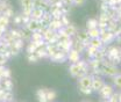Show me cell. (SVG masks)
Wrapping results in <instances>:
<instances>
[{"mask_svg": "<svg viewBox=\"0 0 121 102\" xmlns=\"http://www.w3.org/2000/svg\"><path fill=\"white\" fill-rule=\"evenodd\" d=\"M119 72H120V71H119L118 65H115V64H113V63H111V61H108V60H106V59L103 61L101 74H103V75H105L106 78L112 79L114 75H117Z\"/></svg>", "mask_w": 121, "mask_h": 102, "instance_id": "1", "label": "cell"}, {"mask_svg": "<svg viewBox=\"0 0 121 102\" xmlns=\"http://www.w3.org/2000/svg\"><path fill=\"white\" fill-rule=\"evenodd\" d=\"M69 73H70V75H71L72 78L78 79V78H80V77H83V75L90 74V69L84 70V69H80V67L77 65V63H70V65H69Z\"/></svg>", "mask_w": 121, "mask_h": 102, "instance_id": "2", "label": "cell"}, {"mask_svg": "<svg viewBox=\"0 0 121 102\" xmlns=\"http://www.w3.org/2000/svg\"><path fill=\"white\" fill-rule=\"evenodd\" d=\"M115 90V88L113 85H109V84H104V86L100 88V90L98 92V94H99V98H100V100H103V101H108V98L112 95V93Z\"/></svg>", "mask_w": 121, "mask_h": 102, "instance_id": "3", "label": "cell"}, {"mask_svg": "<svg viewBox=\"0 0 121 102\" xmlns=\"http://www.w3.org/2000/svg\"><path fill=\"white\" fill-rule=\"evenodd\" d=\"M114 38H115V35L111 30H108L107 28L101 30V33H100V40L103 41V43L105 44V45H109L111 43H113L114 42Z\"/></svg>", "mask_w": 121, "mask_h": 102, "instance_id": "4", "label": "cell"}, {"mask_svg": "<svg viewBox=\"0 0 121 102\" xmlns=\"http://www.w3.org/2000/svg\"><path fill=\"white\" fill-rule=\"evenodd\" d=\"M105 84V80L103 78V75L98 74V75H92V85H91V88L93 92L98 93L100 90V88L104 86Z\"/></svg>", "mask_w": 121, "mask_h": 102, "instance_id": "5", "label": "cell"}, {"mask_svg": "<svg viewBox=\"0 0 121 102\" xmlns=\"http://www.w3.org/2000/svg\"><path fill=\"white\" fill-rule=\"evenodd\" d=\"M92 85V75L86 74L78 78V88H91Z\"/></svg>", "mask_w": 121, "mask_h": 102, "instance_id": "6", "label": "cell"}, {"mask_svg": "<svg viewBox=\"0 0 121 102\" xmlns=\"http://www.w3.org/2000/svg\"><path fill=\"white\" fill-rule=\"evenodd\" d=\"M77 40H79L80 42H83V43H85V45L87 46L89 43H90V36H89V34H87V30H80L78 29L77 30V33H76V35L73 36Z\"/></svg>", "mask_w": 121, "mask_h": 102, "instance_id": "7", "label": "cell"}, {"mask_svg": "<svg viewBox=\"0 0 121 102\" xmlns=\"http://www.w3.org/2000/svg\"><path fill=\"white\" fill-rule=\"evenodd\" d=\"M80 58H82V53L75 50L73 48H71L70 51L66 53V60H69L70 63H77Z\"/></svg>", "mask_w": 121, "mask_h": 102, "instance_id": "8", "label": "cell"}, {"mask_svg": "<svg viewBox=\"0 0 121 102\" xmlns=\"http://www.w3.org/2000/svg\"><path fill=\"white\" fill-rule=\"evenodd\" d=\"M49 59L51 60V61H54V63H64L65 60H66V53L64 52V51H56L52 56H50Z\"/></svg>", "mask_w": 121, "mask_h": 102, "instance_id": "9", "label": "cell"}, {"mask_svg": "<svg viewBox=\"0 0 121 102\" xmlns=\"http://www.w3.org/2000/svg\"><path fill=\"white\" fill-rule=\"evenodd\" d=\"M27 29L29 30V31H31V33H34V31H39L40 30V28L42 27L41 26V22H40V20H30L29 22L25 26Z\"/></svg>", "mask_w": 121, "mask_h": 102, "instance_id": "10", "label": "cell"}, {"mask_svg": "<svg viewBox=\"0 0 121 102\" xmlns=\"http://www.w3.org/2000/svg\"><path fill=\"white\" fill-rule=\"evenodd\" d=\"M43 14H44V9H42V8L39 7V6H35V7L33 8V11H31L30 17H31L33 20H41Z\"/></svg>", "mask_w": 121, "mask_h": 102, "instance_id": "11", "label": "cell"}, {"mask_svg": "<svg viewBox=\"0 0 121 102\" xmlns=\"http://www.w3.org/2000/svg\"><path fill=\"white\" fill-rule=\"evenodd\" d=\"M73 41H72V48L77 50L78 52H80V53H83L84 51H85V49H86V45L85 43H83V42H80L79 40H77V38H72Z\"/></svg>", "mask_w": 121, "mask_h": 102, "instance_id": "12", "label": "cell"}, {"mask_svg": "<svg viewBox=\"0 0 121 102\" xmlns=\"http://www.w3.org/2000/svg\"><path fill=\"white\" fill-rule=\"evenodd\" d=\"M48 28L54 29V30H56V31L58 29H60V28H63V24H62L60 19H54V17H52V20L50 21V23H49V26H48Z\"/></svg>", "mask_w": 121, "mask_h": 102, "instance_id": "13", "label": "cell"}, {"mask_svg": "<svg viewBox=\"0 0 121 102\" xmlns=\"http://www.w3.org/2000/svg\"><path fill=\"white\" fill-rule=\"evenodd\" d=\"M63 29H64V31L70 36V37H73L76 35V33H77V30H78V28L76 27L75 24L71 22L70 24H68V26H65V27H63Z\"/></svg>", "mask_w": 121, "mask_h": 102, "instance_id": "14", "label": "cell"}, {"mask_svg": "<svg viewBox=\"0 0 121 102\" xmlns=\"http://www.w3.org/2000/svg\"><path fill=\"white\" fill-rule=\"evenodd\" d=\"M112 85L114 86L115 90H121V72L112 78Z\"/></svg>", "mask_w": 121, "mask_h": 102, "instance_id": "15", "label": "cell"}, {"mask_svg": "<svg viewBox=\"0 0 121 102\" xmlns=\"http://www.w3.org/2000/svg\"><path fill=\"white\" fill-rule=\"evenodd\" d=\"M1 84L5 88V90H13L14 85H13V81H12V78H5L1 80Z\"/></svg>", "mask_w": 121, "mask_h": 102, "instance_id": "16", "label": "cell"}, {"mask_svg": "<svg viewBox=\"0 0 121 102\" xmlns=\"http://www.w3.org/2000/svg\"><path fill=\"white\" fill-rule=\"evenodd\" d=\"M45 93H47V88H40L36 90V96L40 102H48L45 98Z\"/></svg>", "mask_w": 121, "mask_h": 102, "instance_id": "17", "label": "cell"}, {"mask_svg": "<svg viewBox=\"0 0 121 102\" xmlns=\"http://www.w3.org/2000/svg\"><path fill=\"white\" fill-rule=\"evenodd\" d=\"M36 56L39 57L40 59H47L49 58V56H48V53H47V50H45V46H41V48H37V50H36Z\"/></svg>", "mask_w": 121, "mask_h": 102, "instance_id": "18", "label": "cell"}, {"mask_svg": "<svg viewBox=\"0 0 121 102\" xmlns=\"http://www.w3.org/2000/svg\"><path fill=\"white\" fill-rule=\"evenodd\" d=\"M89 45H92V46H94V48H97V49H100V48L104 46L105 44L103 43V41L100 40V37H97V38H91Z\"/></svg>", "mask_w": 121, "mask_h": 102, "instance_id": "19", "label": "cell"}, {"mask_svg": "<svg viewBox=\"0 0 121 102\" xmlns=\"http://www.w3.org/2000/svg\"><path fill=\"white\" fill-rule=\"evenodd\" d=\"M87 30V34L90 36V38H97V37H100V33L101 30L99 29L98 27L97 28H92V29H86Z\"/></svg>", "mask_w": 121, "mask_h": 102, "instance_id": "20", "label": "cell"}, {"mask_svg": "<svg viewBox=\"0 0 121 102\" xmlns=\"http://www.w3.org/2000/svg\"><path fill=\"white\" fill-rule=\"evenodd\" d=\"M45 98H47V101H54L56 98H57V92L54 90V89H47V93H45Z\"/></svg>", "mask_w": 121, "mask_h": 102, "instance_id": "21", "label": "cell"}, {"mask_svg": "<svg viewBox=\"0 0 121 102\" xmlns=\"http://www.w3.org/2000/svg\"><path fill=\"white\" fill-rule=\"evenodd\" d=\"M11 22L16 26V27H19V26H22V14L20 13V14H14V16L11 19Z\"/></svg>", "mask_w": 121, "mask_h": 102, "instance_id": "22", "label": "cell"}, {"mask_svg": "<svg viewBox=\"0 0 121 102\" xmlns=\"http://www.w3.org/2000/svg\"><path fill=\"white\" fill-rule=\"evenodd\" d=\"M86 29H92V28H97L98 27V19H94V17H91L86 21V24H85Z\"/></svg>", "mask_w": 121, "mask_h": 102, "instance_id": "23", "label": "cell"}, {"mask_svg": "<svg viewBox=\"0 0 121 102\" xmlns=\"http://www.w3.org/2000/svg\"><path fill=\"white\" fill-rule=\"evenodd\" d=\"M40 40H43L42 33H40V31H34V33H31L30 42H36V41H40Z\"/></svg>", "mask_w": 121, "mask_h": 102, "instance_id": "24", "label": "cell"}, {"mask_svg": "<svg viewBox=\"0 0 121 102\" xmlns=\"http://www.w3.org/2000/svg\"><path fill=\"white\" fill-rule=\"evenodd\" d=\"M2 14L6 15V16H7V17H9V19H12V17L14 16V14H15V12H14V9H13V7H12V5H11V6H8V7L2 12Z\"/></svg>", "mask_w": 121, "mask_h": 102, "instance_id": "25", "label": "cell"}, {"mask_svg": "<svg viewBox=\"0 0 121 102\" xmlns=\"http://www.w3.org/2000/svg\"><path fill=\"white\" fill-rule=\"evenodd\" d=\"M36 50H37V46L33 42H29L28 45L26 46V52L27 53H34V52H36Z\"/></svg>", "mask_w": 121, "mask_h": 102, "instance_id": "26", "label": "cell"}, {"mask_svg": "<svg viewBox=\"0 0 121 102\" xmlns=\"http://www.w3.org/2000/svg\"><path fill=\"white\" fill-rule=\"evenodd\" d=\"M27 60L29 61V63H31V64H34V63H37L39 60H40V58L36 56V53L34 52V53H27Z\"/></svg>", "mask_w": 121, "mask_h": 102, "instance_id": "27", "label": "cell"}, {"mask_svg": "<svg viewBox=\"0 0 121 102\" xmlns=\"http://www.w3.org/2000/svg\"><path fill=\"white\" fill-rule=\"evenodd\" d=\"M108 102H119V90H114L108 98Z\"/></svg>", "mask_w": 121, "mask_h": 102, "instance_id": "28", "label": "cell"}, {"mask_svg": "<svg viewBox=\"0 0 121 102\" xmlns=\"http://www.w3.org/2000/svg\"><path fill=\"white\" fill-rule=\"evenodd\" d=\"M60 21H62L63 27H65V26H68V24H70V23H71V20L69 19V14H63L62 15Z\"/></svg>", "mask_w": 121, "mask_h": 102, "instance_id": "29", "label": "cell"}, {"mask_svg": "<svg viewBox=\"0 0 121 102\" xmlns=\"http://www.w3.org/2000/svg\"><path fill=\"white\" fill-rule=\"evenodd\" d=\"M1 77H2V79H5V78H12V72H11V70H9L8 67H5V70H4Z\"/></svg>", "mask_w": 121, "mask_h": 102, "instance_id": "30", "label": "cell"}, {"mask_svg": "<svg viewBox=\"0 0 121 102\" xmlns=\"http://www.w3.org/2000/svg\"><path fill=\"white\" fill-rule=\"evenodd\" d=\"M79 92L83 94V95H91L92 94V88H78Z\"/></svg>", "mask_w": 121, "mask_h": 102, "instance_id": "31", "label": "cell"}, {"mask_svg": "<svg viewBox=\"0 0 121 102\" xmlns=\"http://www.w3.org/2000/svg\"><path fill=\"white\" fill-rule=\"evenodd\" d=\"M108 5H107V2H105V1H101V4H100V6H99V8H100V11L101 12H106L107 9H108Z\"/></svg>", "mask_w": 121, "mask_h": 102, "instance_id": "32", "label": "cell"}, {"mask_svg": "<svg viewBox=\"0 0 121 102\" xmlns=\"http://www.w3.org/2000/svg\"><path fill=\"white\" fill-rule=\"evenodd\" d=\"M85 2H86V0H73V6L79 7V6H83Z\"/></svg>", "mask_w": 121, "mask_h": 102, "instance_id": "33", "label": "cell"}, {"mask_svg": "<svg viewBox=\"0 0 121 102\" xmlns=\"http://www.w3.org/2000/svg\"><path fill=\"white\" fill-rule=\"evenodd\" d=\"M7 60H8V58H6L2 53H0V65H6Z\"/></svg>", "mask_w": 121, "mask_h": 102, "instance_id": "34", "label": "cell"}, {"mask_svg": "<svg viewBox=\"0 0 121 102\" xmlns=\"http://www.w3.org/2000/svg\"><path fill=\"white\" fill-rule=\"evenodd\" d=\"M114 42H117V44H118V45H121V35L115 36V38H114Z\"/></svg>", "mask_w": 121, "mask_h": 102, "instance_id": "35", "label": "cell"}, {"mask_svg": "<svg viewBox=\"0 0 121 102\" xmlns=\"http://www.w3.org/2000/svg\"><path fill=\"white\" fill-rule=\"evenodd\" d=\"M119 102H121V90H119Z\"/></svg>", "mask_w": 121, "mask_h": 102, "instance_id": "36", "label": "cell"}, {"mask_svg": "<svg viewBox=\"0 0 121 102\" xmlns=\"http://www.w3.org/2000/svg\"><path fill=\"white\" fill-rule=\"evenodd\" d=\"M0 14H1V11H0Z\"/></svg>", "mask_w": 121, "mask_h": 102, "instance_id": "37", "label": "cell"}, {"mask_svg": "<svg viewBox=\"0 0 121 102\" xmlns=\"http://www.w3.org/2000/svg\"><path fill=\"white\" fill-rule=\"evenodd\" d=\"M120 35H121V34H120Z\"/></svg>", "mask_w": 121, "mask_h": 102, "instance_id": "38", "label": "cell"}, {"mask_svg": "<svg viewBox=\"0 0 121 102\" xmlns=\"http://www.w3.org/2000/svg\"><path fill=\"white\" fill-rule=\"evenodd\" d=\"M120 64H121V63H120Z\"/></svg>", "mask_w": 121, "mask_h": 102, "instance_id": "39", "label": "cell"}]
</instances>
